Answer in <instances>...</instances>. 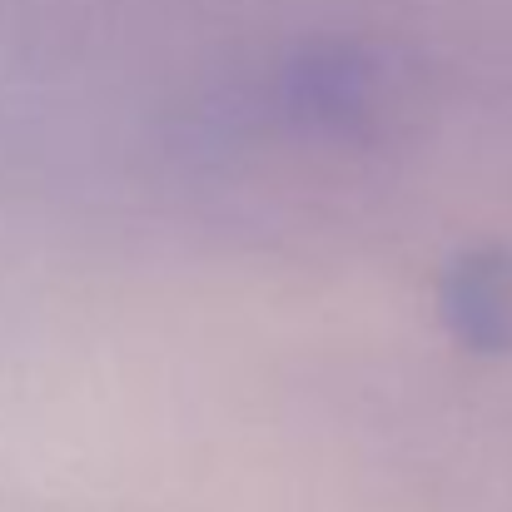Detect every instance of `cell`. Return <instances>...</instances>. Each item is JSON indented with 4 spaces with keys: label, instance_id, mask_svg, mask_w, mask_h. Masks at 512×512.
I'll return each instance as SVG.
<instances>
[{
    "label": "cell",
    "instance_id": "6da1fadb",
    "mask_svg": "<svg viewBox=\"0 0 512 512\" xmlns=\"http://www.w3.org/2000/svg\"><path fill=\"white\" fill-rule=\"evenodd\" d=\"M418 105V75L413 65L378 45V40H304L284 50L264 85H259V110L279 130L314 140V145H339V150H368L383 145Z\"/></svg>",
    "mask_w": 512,
    "mask_h": 512
},
{
    "label": "cell",
    "instance_id": "7a4b0ae2",
    "mask_svg": "<svg viewBox=\"0 0 512 512\" xmlns=\"http://www.w3.org/2000/svg\"><path fill=\"white\" fill-rule=\"evenodd\" d=\"M438 319L458 348L503 358L512 353V249L473 244L438 274Z\"/></svg>",
    "mask_w": 512,
    "mask_h": 512
}]
</instances>
